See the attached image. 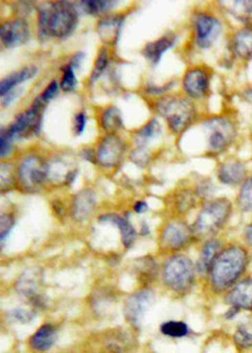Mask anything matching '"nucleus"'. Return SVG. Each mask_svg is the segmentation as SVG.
<instances>
[{
  "mask_svg": "<svg viewBox=\"0 0 252 353\" xmlns=\"http://www.w3.org/2000/svg\"><path fill=\"white\" fill-rule=\"evenodd\" d=\"M50 179V164L39 155H24L17 167V181L24 190L34 191Z\"/></svg>",
  "mask_w": 252,
  "mask_h": 353,
  "instance_id": "obj_8",
  "label": "nucleus"
},
{
  "mask_svg": "<svg viewBox=\"0 0 252 353\" xmlns=\"http://www.w3.org/2000/svg\"><path fill=\"white\" fill-rule=\"evenodd\" d=\"M233 342L241 351L252 350V323H240L233 334Z\"/></svg>",
  "mask_w": 252,
  "mask_h": 353,
  "instance_id": "obj_28",
  "label": "nucleus"
},
{
  "mask_svg": "<svg viewBox=\"0 0 252 353\" xmlns=\"http://www.w3.org/2000/svg\"><path fill=\"white\" fill-rule=\"evenodd\" d=\"M57 339V330L52 324L41 325L30 339V346L37 352H45L52 348Z\"/></svg>",
  "mask_w": 252,
  "mask_h": 353,
  "instance_id": "obj_21",
  "label": "nucleus"
},
{
  "mask_svg": "<svg viewBox=\"0 0 252 353\" xmlns=\"http://www.w3.org/2000/svg\"><path fill=\"white\" fill-rule=\"evenodd\" d=\"M249 312H250V313H252V302L251 304H250V308H249Z\"/></svg>",
  "mask_w": 252,
  "mask_h": 353,
  "instance_id": "obj_47",
  "label": "nucleus"
},
{
  "mask_svg": "<svg viewBox=\"0 0 252 353\" xmlns=\"http://www.w3.org/2000/svg\"><path fill=\"white\" fill-rule=\"evenodd\" d=\"M13 144L14 141L10 139L7 135V132L1 129V134H0V155L1 158H7L8 155L10 154L12 149H13Z\"/></svg>",
  "mask_w": 252,
  "mask_h": 353,
  "instance_id": "obj_38",
  "label": "nucleus"
},
{
  "mask_svg": "<svg viewBox=\"0 0 252 353\" xmlns=\"http://www.w3.org/2000/svg\"><path fill=\"white\" fill-rule=\"evenodd\" d=\"M156 109L167 120L171 132L176 134L185 132L196 118L194 105L180 96H165L156 101Z\"/></svg>",
  "mask_w": 252,
  "mask_h": 353,
  "instance_id": "obj_4",
  "label": "nucleus"
},
{
  "mask_svg": "<svg viewBox=\"0 0 252 353\" xmlns=\"http://www.w3.org/2000/svg\"><path fill=\"white\" fill-rule=\"evenodd\" d=\"M30 30L28 22L23 18L9 19L1 24L0 37L1 43L6 47H17L27 43L30 39Z\"/></svg>",
  "mask_w": 252,
  "mask_h": 353,
  "instance_id": "obj_13",
  "label": "nucleus"
},
{
  "mask_svg": "<svg viewBox=\"0 0 252 353\" xmlns=\"http://www.w3.org/2000/svg\"><path fill=\"white\" fill-rule=\"evenodd\" d=\"M232 51L241 61L252 59V27L246 26L238 30L232 38Z\"/></svg>",
  "mask_w": 252,
  "mask_h": 353,
  "instance_id": "obj_22",
  "label": "nucleus"
},
{
  "mask_svg": "<svg viewBox=\"0 0 252 353\" xmlns=\"http://www.w3.org/2000/svg\"><path fill=\"white\" fill-rule=\"evenodd\" d=\"M110 63V56H109V51L106 48H101L98 54H97L96 62H95V67L94 71L91 74V82L95 81L98 79V76L104 72L105 70L107 68Z\"/></svg>",
  "mask_w": 252,
  "mask_h": 353,
  "instance_id": "obj_34",
  "label": "nucleus"
},
{
  "mask_svg": "<svg viewBox=\"0 0 252 353\" xmlns=\"http://www.w3.org/2000/svg\"><path fill=\"white\" fill-rule=\"evenodd\" d=\"M86 124H87V115H86L83 111L77 112V114L74 115V134H76V135H81L83 130H85V128H86Z\"/></svg>",
  "mask_w": 252,
  "mask_h": 353,
  "instance_id": "obj_41",
  "label": "nucleus"
},
{
  "mask_svg": "<svg viewBox=\"0 0 252 353\" xmlns=\"http://www.w3.org/2000/svg\"><path fill=\"white\" fill-rule=\"evenodd\" d=\"M15 220L14 217L10 214H1V222H0V228H1V234H0V239H1V245H4V241L9 235V232L12 231V228H14Z\"/></svg>",
  "mask_w": 252,
  "mask_h": 353,
  "instance_id": "obj_37",
  "label": "nucleus"
},
{
  "mask_svg": "<svg viewBox=\"0 0 252 353\" xmlns=\"http://www.w3.org/2000/svg\"><path fill=\"white\" fill-rule=\"evenodd\" d=\"M125 152V143L116 134H106L96 149V163L105 170L119 165Z\"/></svg>",
  "mask_w": 252,
  "mask_h": 353,
  "instance_id": "obj_11",
  "label": "nucleus"
},
{
  "mask_svg": "<svg viewBox=\"0 0 252 353\" xmlns=\"http://www.w3.org/2000/svg\"><path fill=\"white\" fill-rule=\"evenodd\" d=\"M78 13L74 3L48 1L38 6V36L45 38H66L77 26Z\"/></svg>",
  "mask_w": 252,
  "mask_h": 353,
  "instance_id": "obj_2",
  "label": "nucleus"
},
{
  "mask_svg": "<svg viewBox=\"0 0 252 353\" xmlns=\"http://www.w3.org/2000/svg\"><path fill=\"white\" fill-rule=\"evenodd\" d=\"M114 1H109V0H86L82 1L81 7L90 13V14H100L110 10L114 7Z\"/></svg>",
  "mask_w": 252,
  "mask_h": 353,
  "instance_id": "obj_33",
  "label": "nucleus"
},
{
  "mask_svg": "<svg viewBox=\"0 0 252 353\" xmlns=\"http://www.w3.org/2000/svg\"><path fill=\"white\" fill-rule=\"evenodd\" d=\"M194 230L183 221L169 222L164 226L159 239L160 249L168 252H178L183 250L192 241Z\"/></svg>",
  "mask_w": 252,
  "mask_h": 353,
  "instance_id": "obj_9",
  "label": "nucleus"
},
{
  "mask_svg": "<svg viewBox=\"0 0 252 353\" xmlns=\"http://www.w3.org/2000/svg\"><path fill=\"white\" fill-rule=\"evenodd\" d=\"M8 316L17 323H30L34 318H36V313L33 310L25 308H17L13 309L9 312Z\"/></svg>",
  "mask_w": 252,
  "mask_h": 353,
  "instance_id": "obj_36",
  "label": "nucleus"
},
{
  "mask_svg": "<svg viewBox=\"0 0 252 353\" xmlns=\"http://www.w3.org/2000/svg\"><path fill=\"white\" fill-rule=\"evenodd\" d=\"M238 207L242 214H252V174L247 176L245 182L240 185Z\"/></svg>",
  "mask_w": 252,
  "mask_h": 353,
  "instance_id": "obj_27",
  "label": "nucleus"
},
{
  "mask_svg": "<svg viewBox=\"0 0 252 353\" xmlns=\"http://www.w3.org/2000/svg\"><path fill=\"white\" fill-rule=\"evenodd\" d=\"M22 88H14V90H12V91H9L8 92L7 95L1 96L3 97V105L4 106H8L9 103H13V100L14 99H17L18 96L21 95L22 94Z\"/></svg>",
  "mask_w": 252,
  "mask_h": 353,
  "instance_id": "obj_43",
  "label": "nucleus"
},
{
  "mask_svg": "<svg viewBox=\"0 0 252 353\" xmlns=\"http://www.w3.org/2000/svg\"><path fill=\"white\" fill-rule=\"evenodd\" d=\"M45 105L47 103L37 96L30 108L17 115L14 121L3 130L7 132L8 137L13 141L38 134L42 125V115Z\"/></svg>",
  "mask_w": 252,
  "mask_h": 353,
  "instance_id": "obj_6",
  "label": "nucleus"
},
{
  "mask_svg": "<svg viewBox=\"0 0 252 353\" xmlns=\"http://www.w3.org/2000/svg\"><path fill=\"white\" fill-rule=\"evenodd\" d=\"M96 194L91 188H85L78 193H76L71 205L72 219L77 222H85L89 220L96 208Z\"/></svg>",
  "mask_w": 252,
  "mask_h": 353,
  "instance_id": "obj_14",
  "label": "nucleus"
},
{
  "mask_svg": "<svg viewBox=\"0 0 252 353\" xmlns=\"http://www.w3.org/2000/svg\"><path fill=\"white\" fill-rule=\"evenodd\" d=\"M229 8V12L233 15L236 19L241 22H249L252 15V1L250 0H240L226 4Z\"/></svg>",
  "mask_w": 252,
  "mask_h": 353,
  "instance_id": "obj_30",
  "label": "nucleus"
},
{
  "mask_svg": "<svg viewBox=\"0 0 252 353\" xmlns=\"http://www.w3.org/2000/svg\"><path fill=\"white\" fill-rule=\"evenodd\" d=\"M222 250V241L218 239H209L203 243L200 249V258L197 261V272H200V275L209 274L216 259Z\"/></svg>",
  "mask_w": 252,
  "mask_h": 353,
  "instance_id": "obj_19",
  "label": "nucleus"
},
{
  "mask_svg": "<svg viewBox=\"0 0 252 353\" xmlns=\"http://www.w3.org/2000/svg\"><path fill=\"white\" fill-rule=\"evenodd\" d=\"M59 88H60V83H59V81L53 80V81H51V83L43 90V92L39 95V97L47 103L57 96V94H59Z\"/></svg>",
  "mask_w": 252,
  "mask_h": 353,
  "instance_id": "obj_40",
  "label": "nucleus"
},
{
  "mask_svg": "<svg viewBox=\"0 0 252 353\" xmlns=\"http://www.w3.org/2000/svg\"><path fill=\"white\" fill-rule=\"evenodd\" d=\"M244 96H245L247 103H252V86L246 88V91L244 92Z\"/></svg>",
  "mask_w": 252,
  "mask_h": 353,
  "instance_id": "obj_46",
  "label": "nucleus"
},
{
  "mask_svg": "<svg viewBox=\"0 0 252 353\" xmlns=\"http://www.w3.org/2000/svg\"><path fill=\"white\" fill-rule=\"evenodd\" d=\"M76 85H77V77L74 74V70L67 63L66 66L63 67L61 88L66 92H71V91H74Z\"/></svg>",
  "mask_w": 252,
  "mask_h": 353,
  "instance_id": "obj_35",
  "label": "nucleus"
},
{
  "mask_svg": "<svg viewBox=\"0 0 252 353\" xmlns=\"http://www.w3.org/2000/svg\"><path fill=\"white\" fill-rule=\"evenodd\" d=\"M174 43H176V37L168 34V36L159 38L158 41L147 44L143 53H144L145 59H148L153 65H158L160 59L163 57L164 53L171 48Z\"/></svg>",
  "mask_w": 252,
  "mask_h": 353,
  "instance_id": "obj_24",
  "label": "nucleus"
},
{
  "mask_svg": "<svg viewBox=\"0 0 252 353\" xmlns=\"http://www.w3.org/2000/svg\"><path fill=\"white\" fill-rule=\"evenodd\" d=\"M209 88V74L203 68H191L183 77V90L193 99H200L207 94Z\"/></svg>",
  "mask_w": 252,
  "mask_h": 353,
  "instance_id": "obj_15",
  "label": "nucleus"
},
{
  "mask_svg": "<svg viewBox=\"0 0 252 353\" xmlns=\"http://www.w3.org/2000/svg\"><path fill=\"white\" fill-rule=\"evenodd\" d=\"M17 174V170L13 168L12 164L8 163H3L1 164V187L6 183V187L8 184H12L14 181V176Z\"/></svg>",
  "mask_w": 252,
  "mask_h": 353,
  "instance_id": "obj_39",
  "label": "nucleus"
},
{
  "mask_svg": "<svg viewBox=\"0 0 252 353\" xmlns=\"http://www.w3.org/2000/svg\"><path fill=\"white\" fill-rule=\"evenodd\" d=\"M227 302L230 307L238 310H249L252 302V278L246 275L236 285L227 292Z\"/></svg>",
  "mask_w": 252,
  "mask_h": 353,
  "instance_id": "obj_16",
  "label": "nucleus"
},
{
  "mask_svg": "<svg viewBox=\"0 0 252 353\" xmlns=\"http://www.w3.org/2000/svg\"><path fill=\"white\" fill-rule=\"evenodd\" d=\"M156 301V294L150 288H141L126 298L124 304L125 319L135 328L140 325L143 318Z\"/></svg>",
  "mask_w": 252,
  "mask_h": 353,
  "instance_id": "obj_10",
  "label": "nucleus"
},
{
  "mask_svg": "<svg viewBox=\"0 0 252 353\" xmlns=\"http://www.w3.org/2000/svg\"><path fill=\"white\" fill-rule=\"evenodd\" d=\"M196 42L200 48H208L215 43L221 33V22L215 15L198 13L194 19Z\"/></svg>",
  "mask_w": 252,
  "mask_h": 353,
  "instance_id": "obj_12",
  "label": "nucleus"
},
{
  "mask_svg": "<svg viewBox=\"0 0 252 353\" xmlns=\"http://www.w3.org/2000/svg\"><path fill=\"white\" fill-rule=\"evenodd\" d=\"M232 203L229 199L208 201L194 222V232L200 236L215 235L230 220Z\"/></svg>",
  "mask_w": 252,
  "mask_h": 353,
  "instance_id": "obj_5",
  "label": "nucleus"
},
{
  "mask_svg": "<svg viewBox=\"0 0 252 353\" xmlns=\"http://www.w3.org/2000/svg\"><path fill=\"white\" fill-rule=\"evenodd\" d=\"M85 59V53L83 52H76L74 56L70 59L68 65L72 67L74 70H78L82 65V61Z\"/></svg>",
  "mask_w": 252,
  "mask_h": 353,
  "instance_id": "obj_42",
  "label": "nucleus"
},
{
  "mask_svg": "<svg viewBox=\"0 0 252 353\" xmlns=\"http://www.w3.org/2000/svg\"><path fill=\"white\" fill-rule=\"evenodd\" d=\"M124 23V15L110 14L101 18L97 23L98 37L106 44H115L119 38L121 26Z\"/></svg>",
  "mask_w": 252,
  "mask_h": 353,
  "instance_id": "obj_18",
  "label": "nucleus"
},
{
  "mask_svg": "<svg viewBox=\"0 0 252 353\" xmlns=\"http://www.w3.org/2000/svg\"><path fill=\"white\" fill-rule=\"evenodd\" d=\"M251 263V254L245 245L231 243L217 256L209 272L211 284L216 292H229L244 279Z\"/></svg>",
  "mask_w": 252,
  "mask_h": 353,
  "instance_id": "obj_1",
  "label": "nucleus"
},
{
  "mask_svg": "<svg viewBox=\"0 0 252 353\" xmlns=\"http://www.w3.org/2000/svg\"><path fill=\"white\" fill-rule=\"evenodd\" d=\"M159 134H160V124L158 120L153 119L149 121L148 124H145L138 130L136 141H138L139 147L144 148L149 140L154 139Z\"/></svg>",
  "mask_w": 252,
  "mask_h": 353,
  "instance_id": "obj_31",
  "label": "nucleus"
},
{
  "mask_svg": "<svg viewBox=\"0 0 252 353\" xmlns=\"http://www.w3.org/2000/svg\"><path fill=\"white\" fill-rule=\"evenodd\" d=\"M100 222L110 223V225H114L115 228H119L123 245L125 246L126 249L133 246L134 241H135V239L138 236V232H136V230L134 228L133 225L129 222L127 219L120 216V214H109L101 216L100 217Z\"/></svg>",
  "mask_w": 252,
  "mask_h": 353,
  "instance_id": "obj_20",
  "label": "nucleus"
},
{
  "mask_svg": "<svg viewBox=\"0 0 252 353\" xmlns=\"http://www.w3.org/2000/svg\"><path fill=\"white\" fill-rule=\"evenodd\" d=\"M130 342L132 339L125 334V332H116V334L106 341V350L112 353H125L132 345Z\"/></svg>",
  "mask_w": 252,
  "mask_h": 353,
  "instance_id": "obj_32",
  "label": "nucleus"
},
{
  "mask_svg": "<svg viewBox=\"0 0 252 353\" xmlns=\"http://www.w3.org/2000/svg\"><path fill=\"white\" fill-rule=\"evenodd\" d=\"M38 272H24L22 276L18 279L15 284V289L19 294L25 295L28 298H34L37 296V289L39 283H38Z\"/></svg>",
  "mask_w": 252,
  "mask_h": 353,
  "instance_id": "obj_26",
  "label": "nucleus"
},
{
  "mask_svg": "<svg viewBox=\"0 0 252 353\" xmlns=\"http://www.w3.org/2000/svg\"><path fill=\"white\" fill-rule=\"evenodd\" d=\"M134 211L135 214H144L148 211V203L145 201H138L135 205H134Z\"/></svg>",
  "mask_w": 252,
  "mask_h": 353,
  "instance_id": "obj_45",
  "label": "nucleus"
},
{
  "mask_svg": "<svg viewBox=\"0 0 252 353\" xmlns=\"http://www.w3.org/2000/svg\"><path fill=\"white\" fill-rule=\"evenodd\" d=\"M100 125L107 134H115L123 126L121 112L116 106L106 108L100 115Z\"/></svg>",
  "mask_w": 252,
  "mask_h": 353,
  "instance_id": "obj_25",
  "label": "nucleus"
},
{
  "mask_svg": "<svg viewBox=\"0 0 252 353\" xmlns=\"http://www.w3.org/2000/svg\"><path fill=\"white\" fill-rule=\"evenodd\" d=\"M160 332L167 337L183 339L189 334V327L182 321H168L162 323Z\"/></svg>",
  "mask_w": 252,
  "mask_h": 353,
  "instance_id": "obj_29",
  "label": "nucleus"
},
{
  "mask_svg": "<svg viewBox=\"0 0 252 353\" xmlns=\"http://www.w3.org/2000/svg\"><path fill=\"white\" fill-rule=\"evenodd\" d=\"M163 281L174 293H188L196 281L197 265L183 254H174L164 261Z\"/></svg>",
  "mask_w": 252,
  "mask_h": 353,
  "instance_id": "obj_3",
  "label": "nucleus"
},
{
  "mask_svg": "<svg viewBox=\"0 0 252 353\" xmlns=\"http://www.w3.org/2000/svg\"><path fill=\"white\" fill-rule=\"evenodd\" d=\"M244 241L247 249H252V221L244 228Z\"/></svg>",
  "mask_w": 252,
  "mask_h": 353,
  "instance_id": "obj_44",
  "label": "nucleus"
},
{
  "mask_svg": "<svg viewBox=\"0 0 252 353\" xmlns=\"http://www.w3.org/2000/svg\"><path fill=\"white\" fill-rule=\"evenodd\" d=\"M203 129L207 132V149L212 153H222L233 143L238 129L233 121L224 117H216L203 121Z\"/></svg>",
  "mask_w": 252,
  "mask_h": 353,
  "instance_id": "obj_7",
  "label": "nucleus"
},
{
  "mask_svg": "<svg viewBox=\"0 0 252 353\" xmlns=\"http://www.w3.org/2000/svg\"><path fill=\"white\" fill-rule=\"evenodd\" d=\"M218 181L227 185H241L249 176L247 167L240 161L223 163L218 168Z\"/></svg>",
  "mask_w": 252,
  "mask_h": 353,
  "instance_id": "obj_17",
  "label": "nucleus"
},
{
  "mask_svg": "<svg viewBox=\"0 0 252 353\" xmlns=\"http://www.w3.org/2000/svg\"><path fill=\"white\" fill-rule=\"evenodd\" d=\"M38 70L36 66H27L17 71L14 74H10L0 82V94L1 96L7 95L9 91L18 88L24 81H28L32 77L37 74Z\"/></svg>",
  "mask_w": 252,
  "mask_h": 353,
  "instance_id": "obj_23",
  "label": "nucleus"
}]
</instances>
